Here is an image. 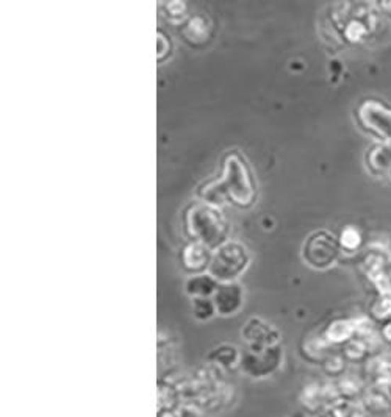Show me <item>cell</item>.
Segmentation results:
<instances>
[{
	"instance_id": "1",
	"label": "cell",
	"mask_w": 391,
	"mask_h": 417,
	"mask_svg": "<svg viewBox=\"0 0 391 417\" xmlns=\"http://www.w3.org/2000/svg\"><path fill=\"white\" fill-rule=\"evenodd\" d=\"M206 204L221 205L227 197L238 206H250L255 202L257 188L252 174L238 153H228L222 163V179L201 192Z\"/></svg>"
},
{
	"instance_id": "2",
	"label": "cell",
	"mask_w": 391,
	"mask_h": 417,
	"mask_svg": "<svg viewBox=\"0 0 391 417\" xmlns=\"http://www.w3.org/2000/svg\"><path fill=\"white\" fill-rule=\"evenodd\" d=\"M185 228L194 241L209 247L219 249L227 243L228 222L218 206L211 204H193L185 214Z\"/></svg>"
},
{
	"instance_id": "3",
	"label": "cell",
	"mask_w": 391,
	"mask_h": 417,
	"mask_svg": "<svg viewBox=\"0 0 391 417\" xmlns=\"http://www.w3.org/2000/svg\"><path fill=\"white\" fill-rule=\"evenodd\" d=\"M249 265V253L246 247L240 243L227 241L213 253L209 274L211 278L222 283H232L236 280Z\"/></svg>"
},
{
	"instance_id": "4",
	"label": "cell",
	"mask_w": 391,
	"mask_h": 417,
	"mask_svg": "<svg viewBox=\"0 0 391 417\" xmlns=\"http://www.w3.org/2000/svg\"><path fill=\"white\" fill-rule=\"evenodd\" d=\"M340 245L329 231H316L304 244V260L315 269H327L336 261Z\"/></svg>"
},
{
	"instance_id": "5",
	"label": "cell",
	"mask_w": 391,
	"mask_h": 417,
	"mask_svg": "<svg viewBox=\"0 0 391 417\" xmlns=\"http://www.w3.org/2000/svg\"><path fill=\"white\" fill-rule=\"evenodd\" d=\"M358 119L362 127L375 138L391 139V110L378 102H366L358 110Z\"/></svg>"
},
{
	"instance_id": "6",
	"label": "cell",
	"mask_w": 391,
	"mask_h": 417,
	"mask_svg": "<svg viewBox=\"0 0 391 417\" xmlns=\"http://www.w3.org/2000/svg\"><path fill=\"white\" fill-rule=\"evenodd\" d=\"M210 250L211 249H209V247L197 241L188 244L182 253L183 267L191 274H202L205 269L210 267V261L213 257Z\"/></svg>"
},
{
	"instance_id": "7",
	"label": "cell",
	"mask_w": 391,
	"mask_h": 417,
	"mask_svg": "<svg viewBox=\"0 0 391 417\" xmlns=\"http://www.w3.org/2000/svg\"><path fill=\"white\" fill-rule=\"evenodd\" d=\"M241 297L243 292L238 284L227 283L218 289L216 297H214V304H216L218 310L222 314H230L238 310L241 305Z\"/></svg>"
},
{
	"instance_id": "8",
	"label": "cell",
	"mask_w": 391,
	"mask_h": 417,
	"mask_svg": "<svg viewBox=\"0 0 391 417\" xmlns=\"http://www.w3.org/2000/svg\"><path fill=\"white\" fill-rule=\"evenodd\" d=\"M183 36L191 44H199L201 41H205L209 38V26H206V19L202 16H196L191 19L188 24L183 28Z\"/></svg>"
},
{
	"instance_id": "9",
	"label": "cell",
	"mask_w": 391,
	"mask_h": 417,
	"mask_svg": "<svg viewBox=\"0 0 391 417\" xmlns=\"http://www.w3.org/2000/svg\"><path fill=\"white\" fill-rule=\"evenodd\" d=\"M368 161H370L368 165H371V169L374 172H380L391 165V152L388 148H382V145H379V148H375L368 153Z\"/></svg>"
},
{
	"instance_id": "10",
	"label": "cell",
	"mask_w": 391,
	"mask_h": 417,
	"mask_svg": "<svg viewBox=\"0 0 391 417\" xmlns=\"http://www.w3.org/2000/svg\"><path fill=\"white\" fill-rule=\"evenodd\" d=\"M214 289V278L206 275H196L188 282V292L191 294L206 296Z\"/></svg>"
},
{
	"instance_id": "11",
	"label": "cell",
	"mask_w": 391,
	"mask_h": 417,
	"mask_svg": "<svg viewBox=\"0 0 391 417\" xmlns=\"http://www.w3.org/2000/svg\"><path fill=\"white\" fill-rule=\"evenodd\" d=\"M341 244L343 247H346V249H356V247L360 244V235L354 228H346L343 231V236H341Z\"/></svg>"
},
{
	"instance_id": "12",
	"label": "cell",
	"mask_w": 391,
	"mask_h": 417,
	"mask_svg": "<svg viewBox=\"0 0 391 417\" xmlns=\"http://www.w3.org/2000/svg\"><path fill=\"white\" fill-rule=\"evenodd\" d=\"M349 333H351L349 323L340 322V323H335V326L331 328L329 336H331V339H334V341H341V339L346 338Z\"/></svg>"
}]
</instances>
